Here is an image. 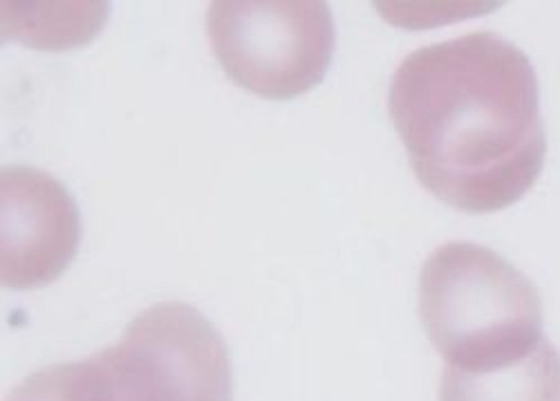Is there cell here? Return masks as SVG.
<instances>
[{
    "instance_id": "2",
    "label": "cell",
    "mask_w": 560,
    "mask_h": 401,
    "mask_svg": "<svg viewBox=\"0 0 560 401\" xmlns=\"http://www.w3.org/2000/svg\"><path fill=\"white\" fill-rule=\"evenodd\" d=\"M207 32L226 76L262 99L312 91L335 55L332 12L316 0H218Z\"/></svg>"
},
{
    "instance_id": "3",
    "label": "cell",
    "mask_w": 560,
    "mask_h": 401,
    "mask_svg": "<svg viewBox=\"0 0 560 401\" xmlns=\"http://www.w3.org/2000/svg\"><path fill=\"white\" fill-rule=\"evenodd\" d=\"M74 200L36 168L3 170V283L30 290L57 281L79 247Z\"/></svg>"
},
{
    "instance_id": "1",
    "label": "cell",
    "mask_w": 560,
    "mask_h": 401,
    "mask_svg": "<svg viewBox=\"0 0 560 401\" xmlns=\"http://www.w3.org/2000/svg\"><path fill=\"white\" fill-rule=\"evenodd\" d=\"M489 36L419 50L397 70L390 115L419 177L464 209H487L511 182V85Z\"/></svg>"
}]
</instances>
